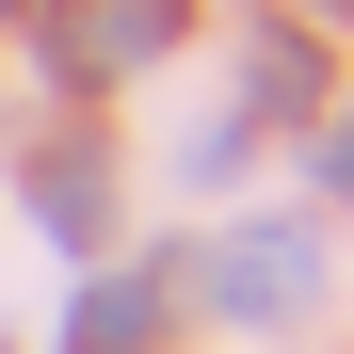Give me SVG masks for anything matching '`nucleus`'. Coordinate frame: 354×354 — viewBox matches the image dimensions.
Returning a JSON list of instances; mask_svg holds the SVG:
<instances>
[{"label": "nucleus", "mask_w": 354, "mask_h": 354, "mask_svg": "<svg viewBox=\"0 0 354 354\" xmlns=\"http://www.w3.org/2000/svg\"><path fill=\"white\" fill-rule=\"evenodd\" d=\"M209 290H225L242 322H306V290H322V242H306V225H242V242L209 258Z\"/></svg>", "instance_id": "1"}, {"label": "nucleus", "mask_w": 354, "mask_h": 354, "mask_svg": "<svg viewBox=\"0 0 354 354\" xmlns=\"http://www.w3.org/2000/svg\"><path fill=\"white\" fill-rule=\"evenodd\" d=\"M161 32H177V0H81V17H65V48H81V65H145Z\"/></svg>", "instance_id": "2"}, {"label": "nucleus", "mask_w": 354, "mask_h": 354, "mask_svg": "<svg viewBox=\"0 0 354 354\" xmlns=\"http://www.w3.org/2000/svg\"><path fill=\"white\" fill-rule=\"evenodd\" d=\"M145 306H161V290H145V274H113L97 306H81V354H113V338H145Z\"/></svg>", "instance_id": "3"}]
</instances>
